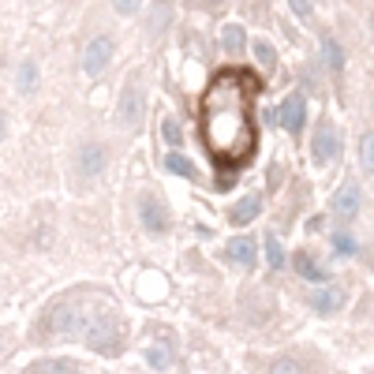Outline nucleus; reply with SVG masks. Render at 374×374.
I'll return each mask as SVG.
<instances>
[{"label": "nucleus", "instance_id": "nucleus-5", "mask_svg": "<svg viewBox=\"0 0 374 374\" xmlns=\"http://www.w3.org/2000/svg\"><path fill=\"white\" fill-rule=\"evenodd\" d=\"M303 120H307L303 94H288L285 102H281V127H285L288 135H299V131H303Z\"/></svg>", "mask_w": 374, "mask_h": 374}, {"label": "nucleus", "instance_id": "nucleus-29", "mask_svg": "<svg viewBox=\"0 0 374 374\" xmlns=\"http://www.w3.org/2000/svg\"><path fill=\"white\" fill-rule=\"evenodd\" d=\"M0 139H4V109H0Z\"/></svg>", "mask_w": 374, "mask_h": 374}, {"label": "nucleus", "instance_id": "nucleus-26", "mask_svg": "<svg viewBox=\"0 0 374 374\" xmlns=\"http://www.w3.org/2000/svg\"><path fill=\"white\" fill-rule=\"evenodd\" d=\"M146 359H150L153 367H169V352L165 348H146Z\"/></svg>", "mask_w": 374, "mask_h": 374}, {"label": "nucleus", "instance_id": "nucleus-18", "mask_svg": "<svg viewBox=\"0 0 374 374\" xmlns=\"http://www.w3.org/2000/svg\"><path fill=\"white\" fill-rule=\"evenodd\" d=\"M161 135H165V142L172 146V150H176V146H184V127H180V120H172V116L161 124Z\"/></svg>", "mask_w": 374, "mask_h": 374}, {"label": "nucleus", "instance_id": "nucleus-13", "mask_svg": "<svg viewBox=\"0 0 374 374\" xmlns=\"http://www.w3.org/2000/svg\"><path fill=\"white\" fill-rule=\"evenodd\" d=\"M341 303H344V288H337V285H326V288H318V292H315V307H318L322 315L337 311Z\"/></svg>", "mask_w": 374, "mask_h": 374}, {"label": "nucleus", "instance_id": "nucleus-6", "mask_svg": "<svg viewBox=\"0 0 374 374\" xmlns=\"http://www.w3.org/2000/svg\"><path fill=\"white\" fill-rule=\"evenodd\" d=\"M139 217H142V225H146V232H153V236H161V232H169V209L158 203L153 195H146L142 203H139Z\"/></svg>", "mask_w": 374, "mask_h": 374}, {"label": "nucleus", "instance_id": "nucleus-14", "mask_svg": "<svg viewBox=\"0 0 374 374\" xmlns=\"http://www.w3.org/2000/svg\"><path fill=\"white\" fill-rule=\"evenodd\" d=\"M221 45H225V53H243V45H247V38H243V26L240 23H229L221 30Z\"/></svg>", "mask_w": 374, "mask_h": 374}, {"label": "nucleus", "instance_id": "nucleus-11", "mask_svg": "<svg viewBox=\"0 0 374 374\" xmlns=\"http://www.w3.org/2000/svg\"><path fill=\"white\" fill-rule=\"evenodd\" d=\"M225 254H229L236 266H254V254H259V247H254L251 236H236L229 247H225Z\"/></svg>", "mask_w": 374, "mask_h": 374}, {"label": "nucleus", "instance_id": "nucleus-2", "mask_svg": "<svg viewBox=\"0 0 374 374\" xmlns=\"http://www.w3.org/2000/svg\"><path fill=\"white\" fill-rule=\"evenodd\" d=\"M86 337V344L94 352H102V355H120L124 348V322L116 315H102V318H94V322L83 330Z\"/></svg>", "mask_w": 374, "mask_h": 374}, {"label": "nucleus", "instance_id": "nucleus-15", "mask_svg": "<svg viewBox=\"0 0 374 374\" xmlns=\"http://www.w3.org/2000/svg\"><path fill=\"white\" fill-rule=\"evenodd\" d=\"M15 86H19V94H30V90L38 86V68H34L30 60L19 64V83H15Z\"/></svg>", "mask_w": 374, "mask_h": 374}, {"label": "nucleus", "instance_id": "nucleus-27", "mask_svg": "<svg viewBox=\"0 0 374 374\" xmlns=\"http://www.w3.org/2000/svg\"><path fill=\"white\" fill-rule=\"evenodd\" d=\"M292 4V12L299 15V19H311V0H288Z\"/></svg>", "mask_w": 374, "mask_h": 374}, {"label": "nucleus", "instance_id": "nucleus-10", "mask_svg": "<svg viewBox=\"0 0 374 374\" xmlns=\"http://www.w3.org/2000/svg\"><path fill=\"white\" fill-rule=\"evenodd\" d=\"M292 266H296V273H299V277L315 281V285H322V281L330 277L322 262H315V259H311V254H307V251H296V254H292Z\"/></svg>", "mask_w": 374, "mask_h": 374}, {"label": "nucleus", "instance_id": "nucleus-25", "mask_svg": "<svg viewBox=\"0 0 374 374\" xmlns=\"http://www.w3.org/2000/svg\"><path fill=\"white\" fill-rule=\"evenodd\" d=\"M113 8H116L120 15H135V12L142 8V0H113Z\"/></svg>", "mask_w": 374, "mask_h": 374}, {"label": "nucleus", "instance_id": "nucleus-12", "mask_svg": "<svg viewBox=\"0 0 374 374\" xmlns=\"http://www.w3.org/2000/svg\"><path fill=\"white\" fill-rule=\"evenodd\" d=\"M259 209H262V195H243L240 203L229 209V221L232 225H247V221L259 217Z\"/></svg>", "mask_w": 374, "mask_h": 374}, {"label": "nucleus", "instance_id": "nucleus-1", "mask_svg": "<svg viewBox=\"0 0 374 374\" xmlns=\"http://www.w3.org/2000/svg\"><path fill=\"white\" fill-rule=\"evenodd\" d=\"M254 94L259 79L251 71L225 68L206 83L198 102V135L217 165H243L254 153Z\"/></svg>", "mask_w": 374, "mask_h": 374}, {"label": "nucleus", "instance_id": "nucleus-22", "mask_svg": "<svg viewBox=\"0 0 374 374\" xmlns=\"http://www.w3.org/2000/svg\"><path fill=\"white\" fill-rule=\"evenodd\" d=\"M322 49H326V60H330V68H333V71H341V68H344V49H341V45H337L333 38H326V41H322Z\"/></svg>", "mask_w": 374, "mask_h": 374}, {"label": "nucleus", "instance_id": "nucleus-3", "mask_svg": "<svg viewBox=\"0 0 374 374\" xmlns=\"http://www.w3.org/2000/svg\"><path fill=\"white\" fill-rule=\"evenodd\" d=\"M142 105H146V94H142V86H139V79H127V86H124V94H120V124L124 127H135L142 120Z\"/></svg>", "mask_w": 374, "mask_h": 374}, {"label": "nucleus", "instance_id": "nucleus-17", "mask_svg": "<svg viewBox=\"0 0 374 374\" xmlns=\"http://www.w3.org/2000/svg\"><path fill=\"white\" fill-rule=\"evenodd\" d=\"M75 371V363H68V359H57V363H34L26 374H71Z\"/></svg>", "mask_w": 374, "mask_h": 374}, {"label": "nucleus", "instance_id": "nucleus-19", "mask_svg": "<svg viewBox=\"0 0 374 374\" xmlns=\"http://www.w3.org/2000/svg\"><path fill=\"white\" fill-rule=\"evenodd\" d=\"M254 60L262 64V71H273V64H277V57H273V45L270 41H254Z\"/></svg>", "mask_w": 374, "mask_h": 374}, {"label": "nucleus", "instance_id": "nucleus-23", "mask_svg": "<svg viewBox=\"0 0 374 374\" xmlns=\"http://www.w3.org/2000/svg\"><path fill=\"white\" fill-rule=\"evenodd\" d=\"M333 247L341 251V254H355V240H352L348 232H337V236H333Z\"/></svg>", "mask_w": 374, "mask_h": 374}, {"label": "nucleus", "instance_id": "nucleus-16", "mask_svg": "<svg viewBox=\"0 0 374 374\" xmlns=\"http://www.w3.org/2000/svg\"><path fill=\"white\" fill-rule=\"evenodd\" d=\"M165 169H169V172H176V176H195V165H191L187 158H180L176 150H169V158H165Z\"/></svg>", "mask_w": 374, "mask_h": 374}, {"label": "nucleus", "instance_id": "nucleus-24", "mask_svg": "<svg viewBox=\"0 0 374 374\" xmlns=\"http://www.w3.org/2000/svg\"><path fill=\"white\" fill-rule=\"evenodd\" d=\"M363 165H367V172H374V131L363 139Z\"/></svg>", "mask_w": 374, "mask_h": 374}, {"label": "nucleus", "instance_id": "nucleus-4", "mask_svg": "<svg viewBox=\"0 0 374 374\" xmlns=\"http://www.w3.org/2000/svg\"><path fill=\"white\" fill-rule=\"evenodd\" d=\"M113 49H116V45H113V38H105V34L90 41L86 53H83V71H86V75H102L105 64L113 60Z\"/></svg>", "mask_w": 374, "mask_h": 374}, {"label": "nucleus", "instance_id": "nucleus-8", "mask_svg": "<svg viewBox=\"0 0 374 374\" xmlns=\"http://www.w3.org/2000/svg\"><path fill=\"white\" fill-rule=\"evenodd\" d=\"M105 161H109V150L102 142H86L83 153H79V169H83V176H97V172L105 169Z\"/></svg>", "mask_w": 374, "mask_h": 374}, {"label": "nucleus", "instance_id": "nucleus-28", "mask_svg": "<svg viewBox=\"0 0 374 374\" xmlns=\"http://www.w3.org/2000/svg\"><path fill=\"white\" fill-rule=\"evenodd\" d=\"M187 4H191V8H221L225 0H187Z\"/></svg>", "mask_w": 374, "mask_h": 374}, {"label": "nucleus", "instance_id": "nucleus-9", "mask_svg": "<svg viewBox=\"0 0 374 374\" xmlns=\"http://www.w3.org/2000/svg\"><path fill=\"white\" fill-rule=\"evenodd\" d=\"M333 158H337V131L330 124H322L315 131V161L326 165V161H333Z\"/></svg>", "mask_w": 374, "mask_h": 374}, {"label": "nucleus", "instance_id": "nucleus-20", "mask_svg": "<svg viewBox=\"0 0 374 374\" xmlns=\"http://www.w3.org/2000/svg\"><path fill=\"white\" fill-rule=\"evenodd\" d=\"M266 259H270V270H281L285 266V251H281V243H277V236H266Z\"/></svg>", "mask_w": 374, "mask_h": 374}, {"label": "nucleus", "instance_id": "nucleus-21", "mask_svg": "<svg viewBox=\"0 0 374 374\" xmlns=\"http://www.w3.org/2000/svg\"><path fill=\"white\" fill-rule=\"evenodd\" d=\"M270 374H303V363H296L292 355H281L270 363Z\"/></svg>", "mask_w": 374, "mask_h": 374}, {"label": "nucleus", "instance_id": "nucleus-7", "mask_svg": "<svg viewBox=\"0 0 374 374\" xmlns=\"http://www.w3.org/2000/svg\"><path fill=\"white\" fill-rule=\"evenodd\" d=\"M333 214L341 217V221H352L355 214H359V187L352 184H344L341 191H337V198H333Z\"/></svg>", "mask_w": 374, "mask_h": 374}]
</instances>
